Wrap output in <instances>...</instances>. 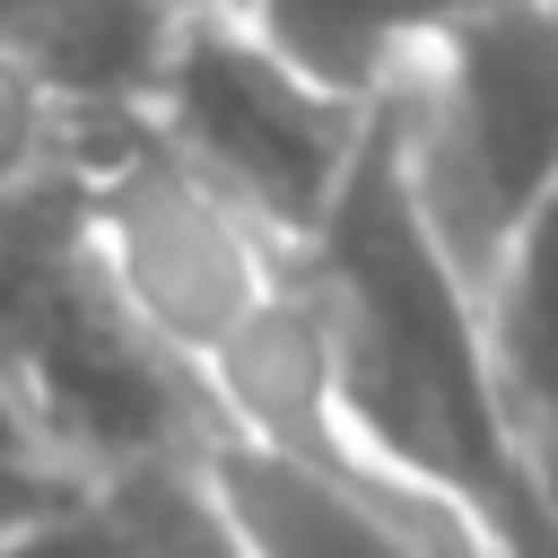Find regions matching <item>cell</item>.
<instances>
[{
    "label": "cell",
    "mask_w": 558,
    "mask_h": 558,
    "mask_svg": "<svg viewBox=\"0 0 558 558\" xmlns=\"http://www.w3.org/2000/svg\"><path fill=\"white\" fill-rule=\"evenodd\" d=\"M296 270L323 323L340 418L392 471L453 497L497 558H558V506L514 436L480 288L445 262L436 227L418 218L384 105Z\"/></svg>",
    "instance_id": "cell-1"
},
{
    "label": "cell",
    "mask_w": 558,
    "mask_h": 558,
    "mask_svg": "<svg viewBox=\"0 0 558 558\" xmlns=\"http://www.w3.org/2000/svg\"><path fill=\"white\" fill-rule=\"evenodd\" d=\"M384 113L418 218L480 288L532 201L558 183V9L488 0L453 17L384 87Z\"/></svg>",
    "instance_id": "cell-2"
},
{
    "label": "cell",
    "mask_w": 558,
    "mask_h": 558,
    "mask_svg": "<svg viewBox=\"0 0 558 558\" xmlns=\"http://www.w3.org/2000/svg\"><path fill=\"white\" fill-rule=\"evenodd\" d=\"M384 96H349L279 52L253 17H174L148 87V131L270 244L305 253L331 218Z\"/></svg>",
    "instance_id": "cell-3"
},
{
    "label": "cell",
    "mask_w": 558,
    "mask_h": 558,
    "mask_svg": "<svg viewBox=\"0 0 558 558\" xmlns=\"http://www.w3.org/2000/svg\"><path fill=\"white\" fill-rule=\"evenodd\" d=\"M87 235L113 279V296L201 375L296 270L288 244H270L244 209H227L157 131H140L122 157L87 174Z\"/></svg>",
    "instance_id": "cell-4"
},
{
    "label": "cell",
    "mask_w": 558,
    "mask_h": 558,
    "mask_svg": "<svg viewBox=\"0 0 558 558\" xmlns=\"http://www.w3.org/2000/svg\"><path fill=\"white\" fill-rule=\"evenodd\" d=\"M192 471L244 558H497L453 497L392 471L366 436L305 453L209 418Z\"/></svg>",
    "instance_id": "cell-5"
},
{
    "label": "cell",
    "mask_w": 558,
    "mask_h": 558,
    "mask_svg": "<svg viewBox=\"0 0 558 558\" xmlns=\"http://www.w3.org/2000/svg\"><path fill=\"white\" fill-rule=\"evenodd\" d=\"M480 323L497 349L514 436H523V453L558 506V183L532 201V218L514 227V244L480 279Z\"/></svg>",
    "instance_id": "cell-6"
},
{
    "label": "cell",
    "mask_w": 558,
    "mask_h": 558,
    "mask_svg": "<svg viewBox=\"0 0 558 558\" xmlns=\"http://www.w3.org/2000/svg\"><path fill=\"white\" fill-rule=\"evenodd\" d=\"M471 9H488V0H253L244 17L279 52H296L314 78H331L349 96H384Z\"/></svg>",
    "instance_id": "cell-7"
},
{
    "label": "cell",
    "mask_w": 558,
    "mask_h": 558,
    "mask_svg": "<svg viewBox=\"0 0 558 558\" xmlns=\"http://www.w3.org/2000/svg\"><path fill=\"white\" fill-rule=\"evenodd\" d=\"M122 506V532H131V558H244L235 532L218 523L192 453H166V462H131V471H96Z\"/></svg>",
    "instance_id": "cell-8"
},
{
    "label": "cell",
    "mask_w": 558,
    "mask_h": 558,
    "mask_svg": "<svg viewBox=\"0 0 558 558\" xmlns=\"http://www.w3.org/2000/svg\"><path fill=\"white\" fill-rule=\"evenodd\" d=\"M44 166H61V105L44 96V78L26 61L0 52V192Z\"/></svg>",
    "instance_id": "cell-9"
},
{
    "label": "cell",
    "mask_w": 558,
    "mask_h": 558,
    "mask_svg": "<svg viewBox=\"0 0 558 558\" xmlns=\"http://www.w3.org/2000/svg\"><path fill=\"white\" fill-rule=\"evenodd\" d=\"M87 488V471H70V462H44V453H0V541L17 532V523H35V514H52L61 497H78Z\"/></svg>",
    "instance_id": "cell-10"
},
{
    "label": "cell",
    "mask_w": 558,
    "mask_h": 558,
    "mask_svg": "<svg viewBox=\"0 0 558 558\" xmlns=\"http://www.w3.org/2000/svg\"><path fill=\"white\" fill-rule=\"evenodd\" d=\"M166 9H174V17H244L253 0H166Z\"/></svg>",
    "instance_id": "cell-11"
}]
</instances>
